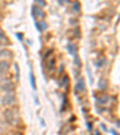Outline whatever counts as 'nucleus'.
Returning a JSON list of instances; mask_svg holds the SVG:
<instances>
[{
  "mask_svg": "<svg viewBox=\"0 0 120 135\" xmlns=\"http://www.w3.org/2000/svg\"><path fill=\"white\" fill-rule=\"evenodd\" d=\"M13 101H14V97L12 94H7V95H5L4 98L1 99L3 105H10V104H12Z\"/></svg>",
  "mask_w": 120,
  "mask_h": 135,
  "instance_id": "nucleus-1",
  "label": "nucleus"
},
{
  "mask_svg": "<svg viewBox=\"0 0 120 135\" xmlns=\"http://www.w3.org/2000/svg\"><path fill=\"white\" fill-rule=\"evenodd\" d=\"M84 88H85V87H84V81L83 80H79V82L76 84V93L84 91Z\"/></svg>",
  "mask_w": 120,
  "mask_h": 135,
  "instance_id": "nucleus-2",
  "label": "nucleus"
},
{
  "mask_svg": "<svg viewBox=\"0 0 120 135\" xmlns=\"http://www.w3.org/2000/svg\"><path fill=\"white\" fill-rule=\"evenodd\" d=\"M36 13L38 17H43L45 16V13L42 12V10L40 9V7H32V14Z\"/></svg>",
  "mask_w": 120,
  "mask_h": 135,
  "instance_id": "nucleus-3",
  "label": "nucleus"
},
{
  "mask_svg": "<svg viewBox=\"0 0 120 135\" xmlns=\"http://www.w3.org/2000/svg\"><path fill=\"white\" fill-rule=\"evenodd\" d=\"M36 27H37V30H40V32H43V30H46L47 24L43 23V22H40V23H36Z\"/></svg>",
  "mask_w": 120,
  "mask_h": 135,
  "instance_id": "nucleus-4",
  "label": "nucleus"
},
{
  "mask_svg": "<svg viewBox=\"0 0 120 135\" xmlns=\"http://www.w3.org/2000/svg\"><path fill=\"white\" fill-rule=\"evenodd\" d=\"M29 77H30V83H31L32 89H35V88H36V83H35V77H34V75H32V71H30Z\"/></svg>",
  "mask_w": 120,
  "mask_h": 135,
  "instance_id": "nucleus-5",
  "label": "nucleus"
},
{
  "mask_svg": "<svg viewBox=\"0 0 120 135\" xmlns=\"http://www.w3.org/2000/svg\"><path fill=\"white\" fill-rule=\"evenodd\" d=\"M67 51H69V53H71V54H76V47L73 46V45H67Z\"/></svg>",
  "mask_w": 120,
  "mask_h": 135,
  "instance_id": "nucleus-6",
  "label": "nucleus"
},
{
  "mask_svg": "<svg viewBox=\"0 0 120 135\" xmlns=\"http://www.w3.org/2000/svg\"><path fill=\"white\" fill-rule=\"evenodd\" d=\"M66 83H69V79H67V76H64V77H63V81H61V86H63V87H66Z\"/></svg>",
  "mask_w": 120,
  "mask_h": 135,
  "instance_id": "nucleus-7",
  "label": "nucleus"
},
{
  "mask_svg": "<svg viewBox=\"0 0 120 135\" xmlns=\"http://www.w3.org/2000/svg\"><path fill=\"white\" fill-rule=\"evenodd\" d=\"M7 63H0V70L1 71H5V70H7Z\"/></svg>",
  "mask_w": 120,
  "mask_h": 135,
  "instance_id": "nucleus-8",
  "label": "nucleus"
},
{
  "mask_svg": "<svg viewBox=\"0 0 120 135\" xmlns=\"http://www.w3.org/2000/svg\"><path fill=\"white\" fill-rule=\"evenodd\" d=\"M53 65H54V58H52L51 59V62H49V68H53Z\"/></svg>",
  "mask_w": 120,
  "mask_h": 135,
  "instance_id": "nucleus-9",
  "label": "nucleus"
},
{
  "mask_svg": "<svg viewBox=\"0 0 120 135\" xmlns=\"http://www.w3.org/2000/svg\"><path fill=\"white\" fill-rule=\"evenodd\" d=\"M0 39H3V40H5V41H7V40H6V37H5V35L3 34V32H1V30H0Z\"/></svg>",
  "mask_w": 120,
  "mask_h": 135,
  "instance_id": "nucleus-10",
  "label": "nucleus"
},
{
  "mask_svg": "<svg viewBox=\"0 0 120 135\" xmlns=\"http://www.w3.org/2000/svg\"><path fill=\"white\" fill-rule=\"evenodd\" d=\"M73 10H74V11H77V12H78V11H79V5H78V4H74Z\"/></svg>",
  "mask_w": 120,
  "mask_h": 135,
  "instance_id": "nucleus-11",
  "label": "nucleus"
},
{
  "mask_svg": "<svg viewBox=\"0 0 120 135\" xmlns=\"http://www.w3.org/2000/svg\"><path fill=\"white\" fill-rule=\"evenodd\" d=\"M100 88H101V89H105V88H106V87L103 86V81H100Z\"/></svg>",
  "mask_w": 120,
  "mask_h": 135,
  "instance_id": "nucleus-12",
  "label": "nucleus"
},
{
  "mask_svg": "<svg viewBox=\"0 0 120 135\" xmlns=\"http://www.w3.org/2000/svg\"><path fill=\"white\" fill-rule=\"evenodd\" d=\"M17 36H18L19 40H22V39H23V37H22V36H23V34H17Z\"/></svg>",
  "mask_w": 120,
  "mask_h": 135,
  "instance_id": "nucleus-13",
  "label": "nucleus"
}]
</instances>
